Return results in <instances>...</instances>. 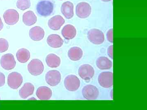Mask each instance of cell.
I'll return each instance as SVG.
<instances>
[{
    "mask_svg": "<svg viewBox=\"0 0 147 110\" xmlns=\"http://www.w3.org/2000/svg\"><path fill=\"white\" fill-rule=\"evenodd\" d=\"M54 3L53 0H40L36 6L37 12L42 17H47L53 13Z\"/></svg>",
    "mask_w": 147,
    "mask_h": 110,
    "instance_id": "cell-1",
    "label": "cell"
},
{
    "mask_svg": "<svg viewBox=\"0 0 147 110\" xmlns=\"http://www.w3.org/2000/svg\"><path fill=\"white\" fill-rule=\"evenodd\" d=\"M87 37L90 42L94 45H101L105 40L104 34L97 29H92L88 32Z\"/></svg>",
    "mask_w": 147,
    "mask_h": 110,
    "instance_id": "cell-2",
    "label": "cell"
},
{
    "mask_svg": "<svg viewBox=\"0 0 147 110\" xmlns=\"http://www.w3.org/2000/svg\"><path fill=\"white\" fill-rule=\"evenodd\" d=\"M64 84L66 89L69 91L74 92L79 89L81 82L77 76L74 75H70L65 77Z\"/></svg>",
    "mask_w": 147,
    "mask_h": 110,
    "instance_id": "cell-3",
    "label": "cell"
},
{
    "mask_svg": "<svg viewBox=\"0 0 147 110\" xmlns=\"http://www.w3.org/2000/svg\"><path fill=\"white\" fill-rule=\"evenodd\" d=\"M29 73L34 76H39L43 72L44 66L41 61L38 59L32 60L28 65Z\"/></svg>",
    "mask_w": 147,
    "mask_h": 110,
    "instance_id": "cell-4",
    "label": "cell"
},
{
    "mask_svg": "<svg viewBox=\"0 0 147 110\" xmlns=\"http://www.w3.org/2000/svg\"><path fill=\"white\" fill-rule=\"evenodd\" d=\"M83 97L88 100H96L99 95V91L96 87L91 85H86L82 91Z\"/></svg>",
    "mask_w": 147,
    "mask_h": 110,
    "instance_id": "cell-5",
    "label": "cell"
},
{
    "mask_svg": "<svg viewBox=\"0 0 147 110\" xmlns=\"http://www.w3.org/2000/svg\"><path fill=\"white\" fill-rule=\"evenodd\" d=\"M98 83L104 88H109L113 85V73L110 71H105L100 73L98 76Z\"/></svg>",
    "mask_w": 147,
    "mask_h": 110,
    "instance_id": "cell-6",
    "label": "cell"
},
{
    "mask_svg": "<svg viewBox=\"0 0 147 110\" xmlns=\"http://www.w3.org/2000/svg\"><path fill=\"white\" fill-rule=\"evenodd\" d=\"M91 11V7L88 3L82 2L76 5V15L79 18L84 19L88 18L90 15Z\"/></svg>",
    "mask_w": 147,
    "mask_h": 110,
    "instance_id": "cell-7",
    "label": "cell"
},
{
    "mask_svg": "<svg viewBox=\"0 0 147 110\" xmlns=\"http://www.w3.org/2000/svg\"><path fill=\"white\" fill-rule=\"evenodd\" d=\"M23 82V78L20 73L11 72L7 77V84L9 87L13 89H18Z\"/></svg>",
    "mask_w": 147,
    "mask_h": 110,
    "instance_id": "cell-8",
    "label": "cell"
},
{
    "mask_svg": "<svg viewBox=\"0 0 147 110\" xmlns=\"http://www.w3.org/2000/svg\"><path fill=\"white\" fill-rule=\"evenodd\" d=\"M45 81L51 87H55L60 82L61 76L60 72L57 70L48 71L45 75Z\"/></svg>",
    "mask_w": 147,
    "mask_h": 110,
    "instance_id": "cell-9",
    "label": "cell"
},
{
    "mask_svg": "<svg viewBox=\"0 0 147 110\" xmlns=\"http://www.w3.org/2000/svg\"><path fill=\"white\" fill-rule=\"evenodd\" d=\"M78 74L80 78L85 80H89L94 75V69L91 65L84 64L79 67Z\"/></svg>",
    "mask_w": 147,
    "mask_h": 110,
    "instance_id": "cell-10",
    "label": "cell"
},
{
    "mask_svg": "<svg viewBox=\"0 0 147 110\" xmlns=\"http://www.w3.org/2000/svg\"><path fill=\"white\" fill-rule=\"evenodd\" d=\"M1 67L6 70L13 69L16 65L14 56L11 54H7L2 56L0 60Z\"/></svg>",
    "mask_w": 147,
    "mask_h": 110,
    "instance_id": "cell-11",
    "label": "cell"
},
{
    "mask_svg": "<svg viewBox=\"0 0 147 110\" xmlns=\"http://www.w3.org/2000/svg\"><path fill=\"white\" fill-rule=\"evenodd\" d=\"M3 17L6 23L13 25L19 21V15L18 11L15 9H9L4 12Z\"/></svg>",
    "mask_w": 147,
    "mask_h": 110,
    "instance_id": "cell-12",
    "label": "cell"
},
{
    "mask_svg": "<svg viewBox=\"0 0 147 110\" xmlns=\"http://www.w3.org/2000/svg\"><path fill=\"white\" fill-rule=\"evenodd\" d=\"M65 21L61 15H56L52 17L48 22V25L50 29L53 30L57 31L65 23Z\"/></svg>",
    "mask_w": 147,
    "mask_h": 110,
    "instance_id": "cell-13",
    "label": "cell"
},
{
    "mask_svg": "<svg viewBox=\"0 0 147 110\" xmlns=\"http://www.w3.org/2000/svg\"><path fill=\"white\" fill-rule=\"evenodd\" d=\"M29 36L34 41H40L44 38L45 36V32L41 27H33L29 31Z\"/></svg>",
    "mask_w": 147,
    "mask_h": 110,
    "instance_id": "cell-14",
    "label": "cell"
},
{
    "mask_svg": "<svg viewBox=\"0 0 147 110\" xmlns=\"http://www.w3.org/2000/svg\"><path fill=\"white\" fill-rule=\"evenodd\" d=\"M53 93L50 88L46 86L39 87L36 91L37 97L41 100H48L52 97Z\"/></svg>",
    "mask_w": 147,
    "mask_h": 110,
    "instance_id": "cell-15",
    "label": "cell"
},
{
    "mask_svg": "<svg viewBox=\"0 0 147 110\" xmlns=\"http://www.w3.org/2000/svg\"><path fill=\"white\" fill-rule=\"evenodd\" d=\"M47 44L49 46L54 48L61 47L63 44V40L59 35L56 34L50 35L47 39Z\"/></svg>",
    "mask_w": 147,
    "mask_h": 110,
    "instance_id": "cell-16",
    "label": "cell"
},
{
    "mask_svg": "<svg viewBox=\"0 0 147 110\" xmlns=\"http://www.w3.org/2000/svg\"><path fill=\"white\" fill-rule=\"evenodd\" d=\"M61 12L66 19H70L73 17L74 5L70 1L64 2L61 7Z\"/></svg>",
    "mask_w": 147,
    "mask_h": 110,
    "instance_id": "cell-17",
    "label": "cell"
},
{
    "mask_svg": "<svg viewBox=\"0 0 147 110\" xmlns=\"http://www.w3.org/2000/svg\"><path fill=\"white\" fill-rule=\"evenodd\" d=\"M34 91V87L32 84L26 83L19 90V95L21 98L26 99L33 94Z\"/></svg>",
    "mask_w": 147,
    "mask_h": 110,
    "instance_id": "cell-18",
    "label": "cell"
},
{
    "mask_svg": "<svg viewBox=\"0 0 147 110\" xmlns=\"http://www.w3.org/2000/svg\"><path fill=\"white\" fill-rule=\"evenodd\" d=\"M63 36L67 40L73 39L76 35V30L75 27L70 24L66 25L61 31Z\"/></svg>",
    "mask_w": 147,
    "mask_h": 110,
    "instance_id": "cell-19",
    "label": "cell"
},
{
    "mask_svg": "<svg viewBox=\"0 0 147 110\" xmlns=\"http://www.w3.org/2000/svg\"><path fill=\"white\" fill-rule=\"evenodd\" d=\"M98 68L100 70H108L113 66V62L106 57L102 56L98 58L96 61Z\"/></svg>",
    "mask_w": 147,
    "mask_h": 110,
    "instance_id": "cell-20",
    "label": "cell"
},
{
    "mask_svg": "<svg viewBox=\"0 0 147 110\" xmlns=\"http://www.w3.org/2000/svg\"><path fill=\"white\" fill-rule=\"evenodd\" d=\"M83 56V50L79 47H72L69 50L68 56L71 60L74 61L79 60Z\"/></svg>",
    "mask_w": 147,
    "mask_h": 110,
    "instance_id": "cell-21",
    "label": "cell"
},
{
    "mask_svg": "<svg viewBox=\"0 0 147 110\" xmlns=\"http://www.w3.org/2000/svg\"><path fill=\"white\" fill-rule=\"evenodd\" d=\"M47 65L50 68H57L61 64V60L60 57L54 54L47 55L45 59Z\"/></svg>",
    "mask_w": 147,
    "mask_h": 110,
    "instance_id": "cell-22",
    "label": "cell"
},
{
    "mask_svg": "<svg viewBox=\"0 0 147 110\" xmlns=\"http://www.w3.org/2000/svg\"><path fill=\"white\" fill-rule=\"evenodd\" d=\"M23 21L26 25L30 26L36 23L37 17L34 12L32 11H28L23 15Z\"/></svg>",
    "mask_w": 147,
    "mask_h": 110,
    "instance_id": "cell-23",
    "label": "cell"
},
{
    "mask_svg": "<svg viewBox=\"0 0 147 110\" xmlns=\"http://www.w3.org/2000/svg\"><path fill=\"white\" fill-rule=\"evenodd\" d=\"M16 57L17 60L20 63H25L30 59V53L27 49L21 48L16 52Z\"/></svg>",
    "mask_w": 147,
    "mask_h": 110,
    "instance_id": "cell-24",
    "label": "cell"
},
{
    "mask_svg": "<svg viewBox=\"0 0 147 110\" xmlns=\"http://www.w3.org/2000/svg\"><path fill=\"white\" fill-rule=\"evenodd\" d=\"M17 8L21 10H25L30 7V0H18L16 3Z\"/></svg>",
    "mask_w": 147,
    "mask_h": 110,
    "instance_id": "cell-25",
    "label": "cell"
},
{
    "mask_svg": "<svg viewBox=\"0 0 147 110\" xmlns=\"http://www.w3.org/2000/svg\"><path fill=\"white\" fill-rule=\"evenodd\" d=\"M8 41L4 38H0V53H3L8 50Z\"/></svg>",
    "mask_w": 147,
    "mask_h": 110,
    "instance_id": "cell-26",
    "label": "cell"
},
{
    "mask_svg": "<svg viewBox=\"0 0 147 110\" xmlns=\"http://www.w3.org/2000/svg\"><path fill=\"white\" fill-rule=\"evenodd\" d=\"M107 40L110 43L113 42V28L110 29L107 32L106 34Z\"/></svg>",
    "mask_w": 147,
    "mask_h": 110,
    "instance_id": "cell-27",
    "label": "cell"
},
{
    "mask_svg": "<svg viewBox=\"0 0 147 110\" xmlns=\"http://www.w3.org/2000/svg\"><path fill=\"white\" fill-rule=\"evenodd\" d=\"M113 45H110L108 47V50H107V53H108V56L110 57L111 59H113Z\"/></svg>",
    "mask_w": 147,
    "mask_h": 110,
    "instance_id": "cell-28",
    "label": "cell"
},
{
    "mask_svg": "<svg viewBox=\"0 0 147 110\" xmlns=\"http://www.w3.org/2000/svg\"><path fill=\"white\" fill-rule=\"evenodd\" d=\"M5 84V76L3 73L0 72V87L3 86Z\"/></svg>",
    "mask_w": 147,
    "mask_h": 110,
    "instance_id": "cell-29",
    "label": "cell"
},
{
    "mask_svg": "<svg viewBox=\"0 0 147 110\" xmlns=\"http://www.w3.org/2000/svg\"><path fill=\"white\" fill-rule=\"evenodd\" d=\"M3 23L1 19V17H0V31L2 30L3 28Z\"/></svg>",
    "mask_w": 147,
    "mask_h": 110,
    "instance_id": "cell-30",
    "label": "cell"
},
{
    "mask_svg": "<svg viewBox=\"0 0 147 110\" xmlns=\"http://www.w3.org/2000/svg\"><path fill=\"white\" fill-rule=\"evenodd\" d=\"M113 89H112V90L111 91V92H110V96H111V98L112 99H113Z\"/></svg>",
    "mask_w": 147,
    "mask_h": 110,
    "instance_id": "cell-31",
    "label": "cell"
},
{
    "mask_svg": "<svg viewBox=\"0 0 147 110\" xmlns=\"http://www.w3.org/2000/svg\"><path fill=\"white\" fill-rule=\"evenodd\" d=\"M101 1L105 2H108L111 1L112 0H101Z\"/></svg>",
    "mask_w": 147,
    "mask_h": 110,
    "instance_id": "cell-32",
    "label": "cell"
},
{
    "mask_svg": "<svg viewBox=\"0 0 147 110\" xmlns=\"http://www.w3.org/2000/svg\"><path fill=\"white\" fill-rule=\"evenodd\" d=\"M59 1H63V0H59Z\"/></svg>",
    "mask_w": 147,
    "mask_h": 110,
    "instance_id": "cell-33",
    "label": "cell"
},
{
    "mask_svg": "<svg viewBox=\"0 0 147 110\" xmlns=\"http://www.w3.org/2000/svg\"><path fill=\"white\" fill-rule=\"evenodd\" d=\"M0 100H1V97H0Z\"/></svg>",
    "mask_w": 147,
    "mask_h": 110,
    "instance_id": "cell-34",
    "label": "cell"
}]
</instances>
